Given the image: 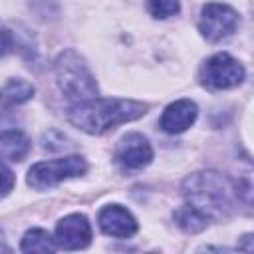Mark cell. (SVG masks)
Returning a JSON list of instances; mask_svg holds the SVG:
<instances>
[{
  "label": "cell",
  "instance_id": "ba28073f",
  "mask_svg": "<svg viewBox=\"0 0 254 254\" xmlns=\"http://www.w3.org/2000/svg\"><path fill=\"white\" fill-rule=\"evenodd\" d=\"M56 244L64 250H81L91 242V224L83 214H67L56 226Z\"/></svg>",
  "mask_w": 254,
  "mask_h": 254
},
{
  "label": "cell",
  "instance_id": "7c38bea8",
  "mask_svg": "<svg viewBox=\"0 0 254 254\" xmlns=\"http://www.w3.org/2000/svg\"><path fill=\"white\" fill-rule=\"evenodd\" d=\"M36 89L30 81L22 77H10L2 87H0V105L2 107H16L34 97Z\"/></svg>",
  "mask_w": 254,
  "mask_h": 254
},
{
  "label": "cell",
  "instance_id": "277c9868",
  "mask_svg": "<svg viewBox=\"0 0 254 254\" xmlns=\"http://www.w3.org/2000/svg\"><path fill=\"white\" fill-rule=\"evenodd\" d=\"M87 171V163L79 155H69L54 161H42L36 163L28 171V185L36 190H46L52 189L67 179L81 177Z\"/></svg>",
  "mask_w": 254,
  "mask_h": 254
},
{
  "label": "cell",
  "instance_id": "6da1fadb",
  "mask_svg": "<svg viewBox=\"0 0 254 254\" xmlns=\"http://www.w3.org/2000/svg\"><path fill=\"white\" fill-rule=\"evenodd\" d=\"M147 113V105L133 99H101L93 97L87 101L73 103L67 111V119L73 127L89 133L103 135L117 125L135 121Z\"/></svg>",
  "mask_w": 254,
  "mask_h": 254
},
{
  "label": "cell",
  "instance_id": "7a4b0ae2",
  "mask_svg": "<svg viewBox=\"0 0 254 254\" xmlns=\"http://www.w3.org/2000/svg\"><path fill=\"white\" fill-rule=\"evenodd\" d=\"M181 190L187 198V204L204 214L208 220L226 216L234 206V187L226 177H222L216 171H200L189 175L183 181Z\"/></svg>",
  "mask_w": 254,
  "mask_h": 254
},
{
  "label": "cell",
  "instance_id": "30bf717a",
  "mask_svg": "<svg viewBox=\"0 0 254 254\" xmlns=\"http://www.w3.org/2000/svg\"><path fill=\"white\" fill-rule=\"evenodd\" d=\"M198 115V109H196V103L190 101V99H179V101H173L165 107L163 115H161V129L165 133H171V135H177V133H183L187 131L194 119Z\"/></svg>",
  "mask_w": 254,
  "mask_h": 254
},
{
  "label": "cell",
  "instance_id": "8fae6325",
  "mask_svg": "<svg viewBox=\"0 0 254 254\" xmlns=\"http://www.w3.org/2000/svg\"><path fill=\"white\" fill-rule=\"evenodd\" d=\"M34 52H36V46L28 30L0 22V58L8 54H20L24 58H32Z\"/></svg>",
  "mask_w": 254,
  "mask_h": 254
},
{
  "label": "cell",
  "instance_id": "4fadbf2b",
  "mask_svg": "<svg viewBox=\"0 0 254 254\" xmlns=\"http://www.w3.org/2000/svg\"><path fill=\"white\" fill-rule=\"evenodd\" d=\"M30 151V141L22 131H4L0 135V157L12 163L26 159Z\"/></svg>",
  "mask_w": 254,
  "mask_h": 254
},
{
  "label": "cell",
  "instance_id": "2e32d148",
  "mask_svg": "<svg viewBox=\"0 0 254 254\" xmlns=\"http://www.w3.org/2000/svg\"><path fill=\"white\" fill-rule=\"evenodd\" d=\"M147 10L153 18L165 20V18L179 14L181 4H179V0H147Z\"/></svg>",
  "mask_w": 254,
  "mask_h": 254
},
{
  "label": "cell",
  "instance_id": "e0dca14e",
  "mask_svg": "<svg viewBox=\"0 0 254 254\" xmlns=\"http://www.w3.org/2000/svg\"><path fill=\"white\" fill-rule=\"evenodd\" d=\"M14 183H16L14 173L10 171L8 165H4V163L0 161V198L6 196V194L14 189Z\"/></svg>",
  "mask_w": 254,
  "mask_h": 254
},
{
  "label": "cell",
  "instance_id": "52a82bcc",
  "mask_svg": "<svg viewBox=\"0 0 254 254\" xmlns=\"http://www.w3.org/2000/svg\"><path fill=\"white\" fill-rule=\"evenodd\" d=\"M153 159V149L147 137L141 133H127L115 147V161L125 171H139Z\"/></svg>",
  "mask_w": 254,
  "mask_h": 254
},
{
  "label": "cell",
  "instance_id": "3957f363",
  "mask_svg": "<svg viewBox=\"0 0 254 254\" xmlns=\"http://www.w3.org/2000/svg\"><path fill=\"white\" fill-rule=\"evenodd\" d=\"M54 69H56V79H58L62 93L71 103H79V101H87V99L97 97L99 89H97L95 77L89 71L85 60L77 52L64 50L56 58Z\"/></svg>",
  "mask_w": 254,
  "mask_h": 254
},
{
  "label": "cell",
  "instance_id": "9c48e42d",
  "mask_svg": "<svg viewBox=\"0 0 254 254\" xmlns=\"http://www.w3.org/2000/svg\"><path fill=\"white\" fill-rule=\"evenodd\" d=\"M99 228L107 234V236H115V238H129L137 232V220L135 216L123 208L121 204H107L99 210L97 216Z\"/></svg>",
  "mask_w": 254,
  "mask_h": 254
},
{
  "label": "cell",
  "instance_id": "9a60e30c",
  "mask_svg": "<svg viewBox=\"0 0 254 254\" xmlns=\"http://www.w3.org/2000/svg\"><path fill=\"white\" fill-rule=\"evenodd\" d=\"M58 244L44 228H32L24 234L20 250L22 252H56Z\"/></svg>",
  "mask_w": 254,
  "mask_h": 254
},
{
  "label": "cell",
  "instance_id": "5bb4252c",
  "mask_svg": "<svg viewBox=\"0 0 254 254\" xmlns=\"http://www.w3.org/2000/svg\"><path fill=\"white\" fill-rule=\"evenodd\" d=\"M175 222L177 226L187 232V234H196V232H202L206 226H208V218L204 214H200L198 210H194L190 204H183L181 208L175 210Z\"/></svg>",
  "mask_w": 254,
  "mask_h": 254
},
{
  "label": "cell",
  "instance_id": "8992f818",
  "mask_svg": "<svg viewBox=\"0 0 254 254\" xmlns=\"http://www.w3.org/2000/svg\"><path fill=\"white\" fill-rule=\"evenodd\" d=\"M242 79H244L242 64L224 52L210 56L200 69V81L210 89H230L240 85Z\"/></svg>",
  "mask_w": 254,
  "mask_h": 254
},
{
  "label": "cell",
  "instance_id": "5b68a950",
  "mask_svg": "<svg viewBox=\"0 0 254 254\" xmlns=\"http://www.w3.org/2000/svg\"><path fill=\"white\" fill-rule=\"evenodd\" d=\"M240 24V16L234 8L220 2H208L200 10L198 30L204 40L208 42H220L236 32Z\"/></svg>",
  "mask_w": 254,
  "mask_h": 254
}]
</instances>
